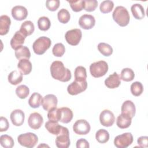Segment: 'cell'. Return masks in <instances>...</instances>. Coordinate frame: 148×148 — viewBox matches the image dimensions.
Segmentation results:
<instances>
[{
	"label": "cell",
	"mask_w": 148,
	"mask_h": 148,
	"mask_svg": "<svg viewBox=\"0 0 148 148\" xmlns=\"http://www.w3.org/2000/svg\"><path fill=\"white\" fill-rule=\"evenodd\" d=\"M50 73L53 78L62 82H68L72 77L70 70L64 66L60 61H55L50 65Z\"/></svg>",
	"instance_id": "cell-1"
},
{
	"label": "cell",
	"mask_w": 148,
	"mask_h": 148,
	"mask_svg": "<svg viewBox=\"0 0 148 148\" xmlns=\"http://www.w3.org/2000/svg\"><path fill=\"white\" fill-rule=\"evenodd\" d=\"M114 21L120 26H127L130 20V16L127 9L122 6H117L112 13Z\"/></svg>",
	"instance_id": "cell-2"
},
{
	"label": "cell",
	"mask_w": 148,
	"mask_h": 148,
	"mask_svg": "<svg viewBox=\"0 0 148 148\" xmlns=\"http://www.w3.org/2000/svg\"><path fill=\"white\" fill-rule=\"evenodd\" d=\"M51 42L50 38L46 36H41L35 40L32 45L34 53L38 55L44 54L51 46Z\"/></svg>",
	"instance_id": "cell-3"
},
{
	"label": "cell",
	"mask_w": 148,
	"mask_h": 148,
	"mask_svg": "<svg viewBox=\"0 0 148 148\" xmlns=\"http://www.w3.org/2000/svg\"><path fill=\"white\" fill-rule=\"evenodd\" d=\"M108 71V63L103 60L92 63L90 66L91 75L96 78L104 76Z\"/></svg>",
	"instance_id": "cell-4"
},
{
	"label": "cell",
	"mask_w": 148,
	"mask_h": 148,
	"mask_svg": "<svg viewBox=\"0 0 148 148\" xmlns=\"http://www.w3.org/2000/svg\"><path fill=\"white\" fill-rule=\"evenodd\" d=\"M17 140L20 145L28 148H32L38 143V138L34 133L27 132L18 135Z\"/></svg>",
	"instance_id": "cell-5"
},
{
	"label": "cell",
	"mask_w": 148,
	"mask_h": 148,
	"mask_svg": "<svg viewBox=\"0 0 148 148\" xmlns=\"http://www.w3.org/2000/svg\"><path fill=\"white\" fill-rule=\"evenodd\" d=\"M56 145L58 148H68L70 146L69 132L66 127H61L60 132L56 139Z\"/></svg>",
	"instance_id": "cell-6"
},
{
	"label": "cell",
	"mask_w": 148,
	"mask_h": 148,
	"mask_svg": "<svg viewBox=\"0 0 148 148\" xmlns=\"http://www.w3.org/2000/svg\"><path fill=\"white\" fill-rule=\"evenodd\" d=\"M133 136L130 132H125L116 136L114 139V145L117 148H126L133 142Z\"/></svg>",
	"instance_id": "cell-7"
},
{
	"label": "cell",
	"mask_w": 148,
	"mask_h": 148,
	"mask_svg": "<svg viewBox=\"0 0 148 148\" xmlns=\"http://www.w3.org/2000/svg\"><path fill=\"white\" fill-rule=\"evenodd\" d=\"M82 31L78 28L69 30L65 35L66 41L68 44L72 46L77 45L82 39Z\"/></svg>",
	"instance_id": "cell-8"
},
{
	"label": "cell",
	"mask_w": 148,
	"mask_h": 148,
	"mask_svg": "<svg viewBox=\"0 0 148 148\" xmlns=\"http://www.w3.org/2000/svg\"><path fill=\"white\" fill-rule=\"evenodd\" d=\"M87 87V82L86 80L78 81L75 80V81L68 85L67 91L71 95H76L84 91Z\"/></svg>",
	"instance_id": "cell-9"
},
{
	"label": "cell",
	"mask_w": 148,
	"mask_h": 148,
	"mask_svg": "<svg viewBox=\"0 0 148 148\" xmlns=\"http://www.w3.org/2000/svg\"><path fill=\"white\" fill-rule=\"evenodd\" d=\"M90 129L89 123L83 119L77 120L73 125V130L77 135H86L90 132Z\"/></svg>",
	"instance_id": "cell-10"
},
{
	"label": "cell",
	"mask_w": 148,
	"mask_h": 148,
	"mask_svg": "<svg viewBox=\"0 0 148 148\" xmlns=\"http://www.w3.org/2000/svg\"><path fill=\"white\" fill-rule=\"evenodd\" d=\"M115 120L114 114L109 110L105 109L101 112L99 115V121L101 124L106 127L112 126Z\"/></svg>",
	"instance_id": "cell-11"
},
{
	"label": "cell",
	"mask_w": 148,
	"mask_h": 148,
	"mask_svg": "<svg viewBox=\"0 0 148 148\" xmlns=\"http://www.w3.org/2000/svg\"><path fill=\"white\" fill-rule=\"evenodd\" d=\"M28 123L32 129L38 130L43 123V117L38 112L31 113L28 119Z\"/></svg>",
	"instance_id": "cell-12"
},
{
	"label": "cell",
	"mask_w": 148,
	"mask_h": 148,
	"mask_svg": "<svg viewBox=\"0 0 148 148\" xmlns=\"http://www.w3.org/2000/svg\"><path fill=\"white\" fill-rule=\"evenodd\" d=\"M95 24V20L93 16L84 14L80 16L79 20V24L81 28L84 29H91Z\"/></svg>",
	"instance_id": "cell-13"
},
{
	"label": "cell",
	"mask_w": 148,
	"mask_h": 148,
	"mask_svg": "<svg viewBox=\"0 0 148 148\" xmlns=\"http://www.w3.org/2000/svg\"><path fill=\"white\" fill-rule=\"evenodd\" d=\"M58 103L57 98L55 95L47 94L44 97L42 102V105L44 110L49 111L57 107Z\"/></svg>",
	"instance_id": "cell-14"
},
{
	"label": "cell",
	"mask_w": 148,
	"mask_h": 148,
	"mask_svg": "<svg viewBox=\"0 0 148 148\" xmlns=\"http://www.w3.org/2000/svg\"><path fill=\"white\" fill-rule=\"evenodd\" d=\"M12 16L14 19L17 21H21L26 18L28 16V10L23 6L17 5L12 9Z\"/></svg>",
	"instance_id": "cell-15"
},
{
	"label": "cell",
	"mask_w": 148,
	"mask_h": 148,
	"mask_svg": "<svg viewBox=\"0 0 148 148\" xmlns=\"http://www.w3.org/2000/svg\"><path fill=\"white\" fill-rule=\"evenodd\" d=\"M10 118L14 125L20 126L24 123L25 114L24 112L20 109H15L10 113Z\"/></svg>",
	"instance_id": "cell-16"
},
{
	"label": "cell",
	"mask_w": 148,
	"mask_h": 148,
	"mask_svg": "<svg viewBox=\"0 0 148 148\" xmlns=\"http://www.w3.org/2000/svg\"><path fill=\"white\" fill-rule=\"evenodd\" d=\"M121 113L133 118L135 114L136 108L134 102L130 100H127L123 102L121 108Z\"/></svg>",
	"instance_id": "cell-17"
},
{
	"label": "cell",
	"mask_w": 148,
	"mask_h": 148,
	"mask_svg": "<svg viewBox=\"0 0 148 148\" xmlns=\"http://www.w3.org/2000/svg\"><path fill=\"white\" fill-rule=\"evenodd\" d=\"M120 84V78L116 72H114L113 74L110 75L109 77L105 80V84L109 88H116L118 87Z\"/></svg>",
	"instance_id": "cell-18"
},
{
	"label": "cell",
	"mask_w": 148,
	"mask_h": 148,
	"mask_svg": "<svg viewBox=\"0 0 148 148\" xmlns=\"http://www.w3.org/2000/svg\"><path fill=\"white\" fill-rule=\"evenodd\" d=\"M25 38L26 37L20 31H16L10 40V46L12 48L16 50L19 47L21 46L24 43Z\"/></svg>",
	"instance_id": "cell-19"
},
{
	"label": "cell",
	"mask_w": 148,
	"mask_h": 148,
	"mask_svg": "<svg viewBox=\"0 0 148 148\" xmlns=\"http://www.w3.org/2000/svg\"><path fill=\"white\" fill-rule=\"evenodd\" d=\"M59 121L62 123H69L73 118V112L72 110L67 107L59 108Z\"/></svg>",
	"instance_id": "cell-20"
},
{
	"label": "cell",
	"mask_w": 148,
	"mask_h": 148,
	"mask_svg": "<svg viewBox=\"0 0 148 148\" xmlns=\"http://www.w3.org/2000/svg\"><path fill=\"white\" fill-rule=\"evenodd\" d=\"M11 24L10 17L7 15H2L0 17V35H5L9 31Z\"/></svg>",
	"instance_id": "cell-21"
},
{
	"label": "cell",
	"mask_w": 148,
	"mask_h": 148,
	"mask_svg": "<svg viewBox=\"0 0 148 148\" xmlns=\"http://www.w3.org/2000/svg\"><path fill=\"white\" fill-rule=\"evenodd\" d=\"M32 64L28 59H21L17 64L19 71L24 75L30 73L32 71Z\"/></svg>",
	"instance_id": "cell-22"
},
{
	"label": "cell",
	"mask_w": 148,
	"mask_h": 148,
	"mask_svg": "<svg viewBox=\"0 0 148 148\" xmlns=\"http://www.w3.org/2000/svg\"><path fill=\"white\" fill-rule=\"evenodd\" d=\"M132 122V118L124 114H121L118 116L116 120L117 127L121 129L128 128Z\"/></svg>",
	"instance_id": "cell-23"
},
{
	"label": "cell",
	"mask_w": 148,
	"mask_h": 148,
	"mask_svg": "<svg viewBox=\"0 0 148 148\" xmlns=\"http://www.w3.org/2000/svg\"><path fill=\"white\" fill-rule=\"evenodd\" d=\"M131 10L134 18L137 20H141L145 16L144 8L139 3L133 4L131 6Z\"/></svg>",
	"instance_id": "cell-24"
},
{
	"label": "cell",
	"mask_w": 148,
	"mask_h": 148,
	"mask_svg": "<svg viewBox=\"0 0 148 148\" xmlns=\"http://www.w3.org/2000/svg\"><path fill=\"white\" fill-rule=\"evenodd\" d=\"M35 30V27L33 23L29 20L25 21L21 24L20 31L25 36L31 35Z\"/></svg>",
	"instance_id": "cell-25"
},
{
	"label": "cell",
	"mask_w": 148,
	"mask_h": 148,
	"mask_svg": "<svg viewBox=\"0 0 148 148\" xmlns=\"http://www.w3.org/2000/svg\"><path fill=\"white\" fill-rule=\"evenodd\" d=\"M14 54L16 58L19 60L21 59L29 60L31 57V53L29 49L24 46H21L15 50Z\"/></svg>",
	"instance_id": "cell-26"
},
{
	"label": "cell",
	"mask_w": 148,
	"mask_h": 148,
	"mask_svg": "<svg viewBox=\"0 0 148 148\" xmlns=\"http://www.w3.org/2000/svg\"><path fill=\"white\" fill-rule=\"evenodd\" d=\"M62 125H60L58 122L53 121H48L45 123V128L51 134L57 135L61 130Z\"/></svg>",
	"instance_id": "cell-27"
},
{
	"label": "cell",
	"mask_w": 148,
	"mask_h": 148,
	"mask_svg": "<svg viewBox=\"0 0 148 148\" xmlns=\"http://www.w3.org/2000/svg\"><path fill=\"white\" fill-rule=\"evenodd\" d=\"M43 98L38 92H34L28 100L29 105L32 108H37L42 105Z\"/></svg>",
	"instance_id": "cell-28"
},
{
	"label": "cell",
	"mask_w": 148,
	"mask_h": 148,
	"mask_svg": "<svg viewBox=\"0 0 148 148\" xmlns=\"http://www.w3.org/2000/svg\"><path fill=\"white\" fill-rule=\"evenodd\" d=\"M8 81L12 85H17L23 80V74L19 71H13L8 75Z\"/></svg>",
	"instance_id": "cell-29"
},
{
	"label": "cell",
	"mask_w": 148,
	"mask_h": 148,
	"mask_svg": "<svg viewBox=\"0 0 148 148\" xmlns=\"http://www.w3.org/2000/svg\"><path fill=\"white\" fill-rule=\"evenodd\" d=\"M75 79L78 81H84L86 80L87 78V72L86 69L84 67L82 66H77L74 72Z\"/></svg>",
	"instance_id": "cell-30"
},
{
	"label": "cell",
	"mask_w": 148,
	"mask_h": 148,
	"mask_svg": "<svg viewBox=\"0 0 148 148\" xmlns=\"http://www.w3.org/2000/svg\"><path fill=\"white\" fill-rule=\"evenodd\" d=\"M95 138L100 143H105L109 139V134L108 131L104 129H100L95 134Z\"/></svg>",
	"instance_id": "cell-31"
},
{
	"label": "cell",
	"mask_w": 148,
	"mask_h": 148,
	"mask_svg": "<svg viewBox=\"0 0 148 148\" xmlns=\"http://www.w3.org/2000/svg\"><path fill=\"white\" fill-rule=\"evenodd\" d=\"M135 77L134 72L129 68H125L122 69L120 74V78L124 82H131Z\"/></svg>",
	"instance_id": "cell-32"
},
{
	"label": "cell",
	"mask_w": 148,
	"mask_h": 148,
	"mask_svg": "<svg viewBox=\"0 0 148 148\" xmlns=\"http://www.w3.org/2000/svg\"><path fill=\"white\" fill-rule=\"evenodd\" d=\"M98 51L104 56H110L113 53L112 47L108 43L101 42L98 45Z\"/></svg>",
	"instance_id": "cell-33"
},
{
	"label": "cell",
	"mask_w": 148,
	"mask_h": 148,
	"mask_svg": "<svg viewBox=\"0 0 148 148\" xmlns=\"http://www.w3.org/2000/svg\"><path fill=\"white\" fill-rule=\"evenodd\" d=\"M37 23L39 29L43 31L48 30L51 26V23L49 18L46 16L40 17L38 19Z\"/></svg>",
	"instance_id": "cell-34"
},
{
	"label": "cell",
	"mask_w": 148,
	"mask_h": 148,
	"mask_svg": "<svg viewBox=\"0 0 148 148\" xmlns=\"http://www.w3.org/2000/svg\"><path fill=\"white\" fill-rule=\"evenodd\" d=\"M132 94L135 97L140 95L143 91V86L139 82H135L132 83L130 87Z\"/></svg>",
	"instance_id": "cell-35"
},
{
	"label": "cell",
	"mask_w": 148,
	"mask_h": 148,
	"mask_svg": "<svg viewBox=\"0 0 148 148\" xmlns=\"http://www.w3.org/2000/svg\"><path fill=\"white\" fill-rule=\"evenodd\" d=\"M0 143L5 148H12L14 144L13 139L9 135H2L0 137Z\"/></svg>",
	"instance_id": "cell-36"
},
{
	"label": "cell",
	"mask_w": 148,
	"mask_h": 148,
	"mask_svg": "<svg viewBox=\"0 0 148 148\" xmlns=\"http://www.w3.org/2000/svg\"><path fill=\"white\" fill-rule=\"evenodd\" d=\"M57 17L58 21L62 24L67 23L71 18L69 12L65 9H60L57 13Z\"/></svg>",
	"instance_id": "cell-37"
},
{
	"label": "cell",
	"mask_w": 148,
	"mask_h": 148,
	"mask_svg": "<svg viewBox=\"0 0 148 148\" xmlns=\"http://www.w3.org/2000/svg\"><path fill=\"white\" fill-rule=\"evenodd\" d=\"M16 94L20 99H25L29 94V89L25 85H20L16 89Z\"/></svg>",
	"instance_id": "cell-38"
},
{
	"label": "cell",
	"mask_w": 148,
	"mask_h": 148,
	"mask_svg": "<svg viewBox=\"0 0 148 148\" xmlns=\"http://www.w3.org/2000/svg\"><path fill=\"white\" fill-rule=\"evenodd\" d=\"M114 7V3L112 1L106 0L102 1L99 6L100 11L102 13H108L110 12Z\"/></svg>",
	"instance_id": "cell-39"
},
{
	"label": "cell",
	"mask_w": 148,
	"mask_h": 148,
	"mask_svg": "<svg viewBox=\"0 0 148 148\" xmlns=\"http://www.w3.org/2000/svg\"><path fill=\"white\" fill-rule=\"evenodd\" d=\"M70 4L71 8L73 12H79L82 11L84 9V1H67Z\"/></svg>",
	"instance_id": "cell-40"
},
{
	"label": "cell",
	"mask_w": 148,
	"mask_h": 148,
	"mask_svg": "<svg viewBox=\"0 0 148 148\" xmlns=\"http://www.w3.org/2000/svg\"><path fill=\"white\" fill-rule=\"evenodd\" d=\"M65 51V48L64 45L61 43H58L56 44L52 49V53L56 57H62Z\"/></svg>",
	"instance_id": "cell-41"
},
{
	"label": "cell",
	"mask_w": 148,
	"mask_h": 148,
	"mask_svg": "<svg viewBox=\"0 0 148 148\" xmlns=\"http://www.w3.org/2000/svg\"><path fill=\"white\" fill-rule=\"evenodd\" d=\"M98 6V2L96 0H84V9L88 12H93Z\"/></svg>",
	"instance_id": "cell-42"
},
{
	"label": "cell",
	"mask_w": 148,
	"mask_h": 148,
	"mask_svg": "<svg viewBox=\"0 0 148 148\" xmlns=\"http://www.w3.org/2000/svg\"><path fill=\"white\" fill-rule=\"evenodd\" d=\"M47 118L50 121L56 122L59 121V108H55L50 110L47 113Z\"/></svg>",
	"instance_id": "cell-43"
},
{
	"label": "cell",
	"mask_w": 148,
	"mask_h": 148,
	"mask_svg": "<svg viewBox=\"0 0 148 148\" xmlns=\"http://www.w3.org/2000/svg\"><path fill=\"white\" fill-rule=\"evenodd\" d=\"M59 0H47L46 2V6L50 11H56L60 6Z\"/></svg>",
	"instance_id": "cell-44"
},
{
	"label": "cell",
	"mask_w": 148,
	"mask_h": 148,
	"mask_svg": "<svg viewBox=\"0 0 148 148\" xmlns=\"http://www.w3.org/2000/svg\"><path fill=\"white\" fill-rule=\"evenodd\" d=\"M9 127V122L6 118L1 116L0 117V131L3 132L8 130Z\"/></svg>",
	"instance_id": "cell-45"
},
{
	"label": "cell",
	"mask_w": 148,
	"mask_h": 148,
	"mask_svg": "<svg viewBox=\"0 0 148 148\" xmlns=\"http://www.w3.org/2000/svg\"><path fill=\"white\" fill-rule=\"evenodd\" d=\"M137 143L140 147H147L148 146V137L142 136L138 138Z\"/></svg>",
	"instance_id": "cell-46"
},
{
	"label": "cell",
	"mask_w": 148,
	"mask_h": 148,
	"mask_svg": "<svg viewBox=\"0 0 148 148\" xmlns=\"http://www.w3.org/2000/svg\"><path fill=\"white\" fill-rule=\"evenodd\" d=\"M77 148H88L90 147L89 143L84 138H80L76 142Z\"/></svg>",
	"instance_id": "cell-47"
}]
</instances>
